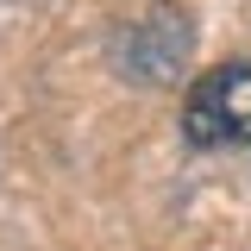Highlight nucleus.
<instances>
[{
  "instance_id": "f03ea898",
  "label": "nucleus",
  "mask_w": 251,
  "mask_h": 251,
  "mask_svg": "<svg viewBox=\"0 0 251 251\" xmlns=\"http://www.w3.org/2000/svg\"><path fill=\"white\" fill-rule=\"evenodd\" d=\"M188 19H170V13H157L145 19L138 31H126V69H132V82H170L176 69L188 63Z\"/></svg>"
},
{
  "instance_id": "f257e3e1",
  "label": "nucleus",
  "mask_w": 251,
  "mask_h": 251,
  "mask_svg": "<svg viewBox=\"0 0 251 251\" xmlns=\"http://www.w3.org/2000/svg\"><path fill=\"white\" fill-rule=\"evenodd\" d=\"M182 138L195 151H220V145L251 151V63H220L188 82Z\"/></svg>"
}]
</instances>
